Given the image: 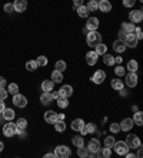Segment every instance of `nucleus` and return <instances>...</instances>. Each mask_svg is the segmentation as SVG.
Segmentation results:
<instances>
[{
    "instance_id": "1",
    "label": "nucleus",
    "mask_w": 143,
    "mask_h": 158,
    "mask_svg": "<svg viewBox=\"0 0 143 158\" xmlns=\"http://www.w3.org/2000/svg\"><path fill=\"white\" fill-rule=\"evenodd\" d=\"M86 43L89 47H96L99 43H102V34L95 30V31H87L86 34Z\"/></svg>"
},
{
    "instance_id": "2",
    "label": "nucleus",
    "mask_w": 143,
    "mask_h": 158,
    "mask_svg": "<svg viewBox=\"0 0 143 158\" xmlns=\"http://www.w3.org/2000/svg\"><path fill=\"white\" fill-rule=\"evenodd\" d=\"M126 144H127L129 150H136V148H139L140 145H142V143H140L139 137L136 135V134H129L127 137H126Z\"/></svg>"
},
{
    "instance_id": "3",
    "label": "nucleus",
    "mask_w": 143,
    "mask_h": 158,
    "mask_svg": "<svg viewBox=\"0 0 143 158\" xmlns=\"http://www.w3.org/2000/svg\"><path fill=\"white\" fill-rule=\"evenodd\" d=\"M55 154L56 157H60V158H67L72 155V150H70L67 145H57L55 150Z\"/></svg>"
},
{
    "instance_id": "4",
    "label": "nucleus",
    "mask_w": 143,
    "mask_h": 158,
    "mask_svg": "<svg viewBox=\"0 0 143 158\" xmlns=\"http://www.w3.org/2000/svg\"><path fill=\"white\" fill-rule=\"evenodd\" d=\"M112 148H114V151H116V154L123 155V157H125V154L129 151L127 144H126L125 141H114V144H113V147H112Z\"/></svg>"
},
{
    "instance_id": "5",
    "label": "nucleus",
    "mask_w": 143,
    "mask_h": 158,
    "mask_svg": "<svg viewBox=\"0 0 143 158\" xmlns=\"http://www.w3.org/2000/svg\"><path fill=\"white\" fill-rule=\"evenodd\" d=\"M13 104H15L16 107H19V108H25V107L27 106V98H26L23 94L16 93V94H13Z\"/></svg>"
},
{
    "instance_id": "6",
    "label": "nucleus",
    "mask_w": 143,
    "mask_h": 158,
    "mask_svg": "<svg viewBox=\"0 0 143 158\" xmlns=\"http://www.w3.org/2000/svg\"><path fill=\"white\" fill-rule=\"evenodd\" d=\"M123 41H125L126 47H130V48H135L136 46H137V37L135 36V33H126L125 39H123Z\"/></svg>"
},
{
    "instance_id": "7",
    "label": "nucleus",
    "mask_w": 143,
    "mask_h": 158,
    "mask_svg": "<svg viewBox=\"0 0 143 158\" xmlns=\"http://www.w3.org/2000/svg\"><path fill=\"white\" fill-rule=\"evenodd\" d=\"M125 83L127 87L133 88L137 85V74L133 73V71H130L129 74H125Z\"/></svg>"
},
{
    "instance_id": "8",
    "label": "nucleus",
    "mask_w": 143,
    "mask_h": 158,
    "mask_svg": "<svg viewBox=\"0 0 143 158\" xmlns=\"http://www.w3.org/2000/svg\"><path fill=\"white\" fill-rule=\"evenodd\" d=\"M129 20L130 23L136 24V23H140L143 20V11L142 10H133L129 13Z\"/></svg>"
},
{
    "instance_id": "9",
    "label": "nucleus",
    "mask_w": 143,
    "mask_h": 158,
    "mask_svg": "<svg viewBox=\"0 0 143 158\" xmlns=\"http://www.w3.org/2000/svg\"><path fill=\"white\" fill-rule=\"evenodd\" d=\"M3 134L4 137H13L16 134V124H13L11 121H9L7 124H4L3 125Z\"/></svg>"
},
{
    "instance_id": "10",
    "label": "nucleus",
    "mask_w": 143,
    "mask_h": 158,
    "mask_svg": "<svg viewBox=\"0 0 143 158\" xmlns=\"http://www.w3.org/2000/svg\"><path fill=\"white\" fill-rule=\"evenodd\" d=\"M105 78H106V73L103 70H96L92 76V81L95 84H102L103 81H105Z\"/></svg>"
},
{
    "instance_id": "11",
    "label": "nucleus",
    "mask_w": 143,
    "mask_h": 158,
    "mask_svg": "<svg viewBox=\"0 0 143 158\" xmlns=\"http://www.w3.org/2000/svg\"><path fill=\"white\" fill-rule=\"evenodd\" d=\"M99 19L97 17H89L87 23H86V29L89 30V31H95V30L99 29Z\"/></svg>"
},
{
    "instance_id": "12",
    "label": "nucleus",
    "mask_w": 143,
    "mask_h": 158,
    "mask_svg": "<svg viewBox=\"0 0 143 158\" xmlns=\"http://www.w3.org/2000/svg\"><path fill=\"white\" fill-rule=\"evenodd\" d=\"M97 10L103 11V13H109V11H112V3L109 0H100L97 3Z\"/></svg>"
},
{
    "instance_id": "13",
    "label": "nucleus",
    "mask_w": 143,
    "mask_h": 158,
    "mask_svg": "<svg viewBox=\"0 0 143 158\" xmlns=\"http://www.w3.org/2000/svg\"><path fill=\"white\" fill-rule=\"evenodd\" d=\"M44 121L49 123V124H55L57 121V113L53 110H49L44 113Z\"/></svg>"
},
{
    "instance_id": "14",
    "label": "nucleus",
    "mask_w": 143,
    "mask_h": 158,
    "mask_svg": "<svg viewBox=\"0 0 143 158\" xmlns=\"http://www.w3.org/2000/svg\"><path fill=\"white\" fill-rule=\"evenodd\" d=\"M119 125H120V130H123V131H130V130L133 128L135 123H133L132 118H123Z\"/></svg>"
},
{
    "instance_id": "15",
    "label": "nucleus",
    "mask_w": 143,
    "mask_h": 158,
    "mask_svg": "<svg viewBox=\"0 0 143 158\" xmlns=\"http://www.w3.org/2000/svg\"><path fill=\"white\" fill-rule=\"evenodd\" d=\"M13 6H15V11L23 13L27 9V0H15Z\"/></svg>"
},
{
    "instance_id": "16",
    "label": "nucleus",
    "mask_w": 143,
    "mask_h": 158,
    "mask_svg": "<svg viewBox=\"0 0 143 158\" xmlns=\"http://www.w3.org/2000/svg\"><path fill=\"white\" fill-rule=\"evenodd\" d=\"M100 148V141L97 140V138H92V140L89 141V144H87V150H89V152H97V150Z\"/></svg>"
},
{
    "instance_id": "17",
    "label": "nucleus",
    "mask_w": 143,
    "mask_h": 158,
    "mask_svg": "<svg viewBox=\"0 0 143 158\" xmlns=\"http://www.w3.org/2000/svg\"><path fill=\"white\" fill-rule=\"evenodd\" d=\"M59 94H60V97H66V98H69V97L73 94V87L69 85V84L62 85V88L59 90Z\"/></svg>"
},
{
    "instance_id": "18",
    "label": "nucleus",
    "mask_w": 143,
    "mask_h": 158,
    "mask_svg": "<svg viewBox=\"0 0 143 158\" xmlns=\"http://www.w3.org/2000/svg\"><path fill=\"white\" fill-rule=\"evenodd\" d=\"M126 44H125V41L123 40H114V43H113V50L116 53H119V54H120V53H125V50H126Z\"/></svg>"
},
{
    "instance_id": "19",
    "label": "nucleus",
    "mask_w": 143,
    "mask_h": 158,
    "mask_svg": "<svg viewBox=\"0 0 143 158\" xmlns=\"http://www.w3.org/2000/svg\"><path fill=\"white\" fill-rule=\"evenodd\" d=\"M97 59H99V56L96 52H89L86 54V63H87L89 66H95L96 63H97Z\"/></svg>"
},
{
    "instance_id": "20",
    "label": "nucleus",
    "mask_w": 143,
    "mask_h": 158,
    "mask_svg": "<svg viewBox=\"0 0 143 158\" xmlns=\"http://www.w3.org/2000/svg\"><path fill=\"white\" fill-rule=\"evenodd\" d=\"M110 155H112V148H109V147L99 148L97 152H96V157H99V158H110Z\"/></svg>"
},
{
    "instance_id": "21",
    "label": "nucleus",
    "mask_w": 143,
    "mask_h": 158,
    "mask_svg": "<svg viewBox=\"0 0 143 158\" xmlns=\"http://www.w3.org/2000/svg\"><path fill=\"white\" fill-rule=\"evenodd\" d=\"M70 127H72V130H73V131H80V130L84 127V121L82 120V118H76V120H73V121H72Z\"/></svg>"
},
{
    "instance_id": "22",
    "label": "nucleus",
    "mask_w": 143,
    "mask_h": 158,
    "mask_svg": "<svg viewBox=\"0 0 143 158\" xmlns=\"http://www.w3.org/2000/svg\"><path fill=\"white\" fill-rule=\"evenodd\" d=\"M27 128V120L26 118H19L16 123V134H19L20 131Z\"/></svg>"
},
{
    "instance_id": "23",
    "label": "nucleus",
    "mask_w": 143,
    "mask_h": 158,
    "mask_svg": "<svg viewBox=\"0 0 143 158\" xmlns=\"http://www.w3.org/2000/svg\"><path fill=\"white\" fill-rule=\"evenodd\" d=\"M133 123H135L136 125H139V127H142L143 125V113L142 111H135V114H133Z\"/></svg>"
},
{
    "instance_id": "24",
    "label": "nucleus",
    "mask_w": 143,
    "mask_h": 158,
    "mask_svg": "<svg viewBox=\"0 0 143 158\" xmlns=\"http://www.w3.org/2000/svg\"><path fill=\"white\" fill-rule=\"evenodd\" d=\"M76 11H77V15L80 16L82 19H87V17H89V13H90V10L87 9V6H84V4L79 6Z\"/></svg>"
},
{
    "instance_id": "25",
    "label": "nucleus",
    "mask_w": 143,
    "mask_h": 158,
    "mask_svg": "<svg viewBox=\"0 0 143 158\" xmlns=\"http://www.w3.org/2000/svg\"><path fill=\"white\" fill-rule=\"evenodd\" d=\"M53 87H55V83L51 80H44L43 83H42V90L46 93H50L53 91Z\"/></svg>"
},
{
    "instance_id": "26",
    "label": "nucleus",
    "mask_w": 143,
    "mask_h": 158,
    "mask_svg": "<svg viewBox=\"0 0 143 158\" xmlns=\"http://www.w3.org/2000/svg\"><path fill=\"white\" fill-rule=\"evenodd\" d=\"M2 114H3V118L6 120V121H11V120H13V118L16 117L15 111L11 110V108H4Z\"/></svg>"
},
{
    "instance_id": "27",
    "label": "nucleus",
    "mask_w": 143,
    "mask_h": 158,
    "mask_svg": "<svg viewBox=\"0 0 143 158\" xmlns=\"http://www.w3.org/2000/svg\"><path fill=\"white\" fill-rule=\"evenodd\" d=\"M122 30H123V31H125V33H133V31H135V29H136V26L135 24H133V23H126V22H123L122 23V27H120Z\"/></svg>"
},
{
    "instance_id": "28",
    "label": "nucleus",
    "mask_w": 143,
    "mask_h": 158,
    "mask_svg": "<svg viewBox=\"0 0 143 158\" xmlns=\"http://www.w3.org/2000/svg\"><path fill=\"white\" fill-rule=\"evenodd\" d=\"M62 80H63V74H62V71L53 70V73H51V81H53L55 84H59V83H62Z\"/></svg>"
},
{
    "instance_id": "29",
    "label": "nucleus",
    "mask_w": 143,
    "mask_h": 158,
    "mask_svg": "<svg viewBox=\"0 0 143 158\" xmlns=\"http://www.w3.org/2000/svg\"><path fill=\"white\" fill-rule=\"evenodd\" d=\"M51 96H50V93H46V91H43V94L40 96V103L43 104V106H49V104L51 103Z\"/></svg>"
},
{
    "instance_id": "30",
    "label": "nucleus",
    "mask_w": 143,
    "mask_h": 158,
    "mask_svg": "<svg viewBox=\"0 0 143 158\" xmlns=\"http://www.w3.org/2000/svg\"><path fill=\"white\" fill-rule=\"evenodd\" d=\"M110 85H112V88H114V90H122L123 88V80H120L119 77H116V78H113L112 80V83H110Z\"/></svg>"
},
{
    "instance_id": "31",
    "label": "nucleus",
    "mask_w": 143,
    "mask_h": 158,
    "mask_svg": "<svg viewBox=\"0 0 143 158\" xmlns=\"http://www.w3.org/2000/svg\"><path fill=\"white\" fill-rule=\"evenodd\" d=\"M72 143H73V145L74 147H82V145H84V138H83V135H74V137H72Z\"/></svg>"
},
{
    "instance_id": "32",
    "label": "nucleus",
    "mask_w": 143,
    "mask_h": 158,
    "mask_svg": "<svg viewBox=\"0 0 143 158\" xmlns=\"http://www.w3.org/2000/svg\"><path fill=\"white\" fill-rule=\"evenodd\" d=\"M126 69H127L129 71L136 73V71H137V69H139V64H137V61H136V60H129L127 64H126Z\"/></svg>"
},
{
    "instance_id": "33",
    "label": "nucleus",
    "mask_w": 143,
    "mask_h": 158,
    "mask_svg": "<svg viewBox=\"0 0 143 158\" xmlns=\"http://www.w3.org/2000/svg\"><path fill=\"white\" fill-rule=\"evenodd\" d=\"M103 63L106 64V66H114V57L112 54H107V53H105L103 54Z\"/></svg>"
},
{
    "instance_id": "34",
    "label": "nucleus",
    "mask_w": 143,
    "mask_h": 158,
    "mask_svg": "<svg viewBox=\"0 0 143 158\" xmlns=\"http://www.w3.org/2000/svg\"><path fill=\"white\" fill-rule=\"evenodd\" d=\"M55 130L57 132L65 131V130H66V123H65V120H57V121L55 123Z\"/></svg>"
},
{
    "instance_id": "35",
    "label": "nucleus",
    "mask_w": 143,
    "mask_h": 158,
    "mask_svg": "<svg viewBox=\"0 0 143 158\" xmlns=\"http://www.w3.org/2000/svg\"><path fill=\"white\" fill-rule=\"evenodd\" d=\"M95 48H96L95 52L97 53V56H103L105 53H107V46H106V44H103V43H99Z\"/></svg>"
},
{
    "instance_id": "36",
    "label": "nucleus",
    "mask_w": 143,
    "mask_h": 158,
    "mask_svg": "<svg viewBox=\"0 0 143 158\" xmlns=\"http://www.w3.org/2000/svg\"><path fill=\"white\" fill-rule=\"evenodd\" d=\"M77 155L80 158H86L89 155V150L87 147H84V145H82V147H77Z\"/></svg>"
},
{
    "instance_id": "37",
    "label": "nucleus",
    "mask_w": 143,
    "mask_h": 158,
    "mask_svg": "<svg viewBox=\"0 0 143 158\" xmlns=\"http://www.w3.org/2000/svg\"><path fill=\"white\" fill-rule=\"evenodd\" d=\"M57 106H59L60 108H67V107H69V100H67L66 97H59V98H57Z\"/></svg>"
},
{
    "instance_id": "38",
    "label": "nucleus",
    "mask_w": 143,
    "mask_h": 158,
    "mask_svg": "<svg viewBox=\"0 0 143 158\" xmlns=\"http://www.w3.org/2000/svg\"><path fill=\"white\" fill-rule=\"evenodd\" d=\"M67 69V64H66V61H63V60H57L56 61V70L57 71H65Z\"/></svg>"
},
{
    "instance_id": "39",
    "label": "nucleus",
    "mask_w": 143,
    "mask_h": 158,
    "mask_svg": "<svg viewBox=\"0 0 143 158\" xmlns=\"http://www.w3.org/2000/svg\"><path fill=\"white\" fill-rule=\"evenodd\" d=\"M36 63H37V66L39 67L47 66V57H46V56H39V57L36 59Z\"/></svg>"
},
{
    "instance_id": "40",
    "label": "nucleus",
    "mask_w": 143,
    "mask_h": 158,
    "mask_svg": "<svg viewBox=\"0 0 143 158\" xmlns=\"http://www.w3.org/2000/svg\"><path fill=\"white\" fill-rule=\"evenodd\" d=\"M37 67H39V66H37L36 60H29V61L26 63V69H27L29 71H34Z\"/></svg>"
},
{
    "instance_id": "41",
    "label": "nucleus",
    "mask_w": 143,
    "mask_h": 158,
    "mask_svg": "<svg viewBox=\"0 0 143 158\" xmlns=\"http://www.w3.org/2000/svg\"><path fill=\"white\" fill-rule=\"evenodd\" d=\"M114 74L118 76V77H125L126 74V69H123V66H116V69H114Z\"/></svg>"
},
{
    "instance_id": "42",
    "label": "nucleus",
    "mask_w": 143,
    "mask_h": 158,
    "mask_svg": "<svg viewBox=\"0 0 143 158\" xmlns=\"http://www.w3.org/2000/svg\"><path fill=\"white\" fill-rule=\"evenodd\" d=\"M84 130H86V132L87 134H92V132H95L96 131V124L95 123H84Z\"/></svg>"
},
{
    "instance_id": "43",
    "label": "nucleus",
    "mask_w": 143,
    "mask_h": 158,
    "mask_svg": "<svg viewBox=\"0 0 143 158\" xmlns=\"http://www.w3.org/2000/svg\"><path fill=\"white\" fill-rule=\"evenodd\" d=\"M97 0H89V4H87V9L90 11H96L97 10Z\"/></svg>"
},
{
    "instance_id": "44",
    "label": "nucleus",
    "mask_w": 143,
    "mask_h": 158,
    "mask_svg": "<svg viewBox=\"0 0 143 158\" xmlns=\"http://www.w3.org/2000/svg\"><path fill=\"white\" fill-rule=\"evenodd\" d=\"M7 91L9 94H16V93H19V85L16 83H11V84H9Z\"/></svg>"
},
{
    "instance_id": "45",
    "label": "nucleus",
    "mask_w": 143,
    "mask_h": 158,
    "mask_svg": "<svg viewBox=\"0 0 143 158\" xmlns=\"http://www.w3.org/2000/svg\"><path fill=\"white\" fill-rule=\"evenodd\" d=\"M113 144H114V137L109 135V137H106V138H105V147L112 148V147H113Z\"/></svg>"
},
{
    "instance_id": "46",
    "label": "nucleus",
    "mask_w": 143,
    "mask_h": 158,
    "mask_svg": "<svg viewBox=\"0 0 143 158\" xmlns=\"http://www.w3.org/2000/svg\"><path fill=\"white\" fill-rule=\"evenodd\" d=\"M110 131L113 132V134H118V132H120V125H119V123H112L110 124Z\"/></svg>"
},
{
    "instance_id": "47",
    "label": "nucleus",
    "mask_w": 143,
    "mask_h": 158,
    "mask_svg": "<svg viewBox=\"0 0 143 158\" xmlns=\"http://www.w3.org/2000/svg\"><path fill=\"white\" fill-rule=\"evenodd\" d=\"M4 11H6V13H11V11H15V6H13V3H6L4 4Z\"/></svg>"
},
{
    "instance_id": "48",
    "label": "nucleus",
    "mask_w": 143,
    "mask_h": 158,
    "mask_svg": "<svg viewBox=\"0 0 143 158\" xmlns=\"http://www.w3.org/2000/svg\"><path fill=\"white\" fill-rule=\"evenodd\" d=\"M133 33H136L135 36L137 37V40H142V39H143V31H142V29H140V27H136Z\"/></svg>"
},
{
    "instance_id": "49",
    "label": "nucleus",
    "mask_w": 143,
    "mask_h": 158,
    "mask_svg": "<svg viewBox=\"0 0 143 158\" xmlns=\"http://www.w3.org/2000/svg\"><path fill=\"white\" fill-rule=\"evenodd\" d=\"M135 3H136V0H123V6L125 7H133L135 6Z\"/></svg>"
},
{
    "instance_id": "50",
    "label": "nucleus",
    "mask_w": 143,
    "mask_h": 158,
    "mask_svg": "<svg viewBox=\"0 0 143 158\" xmlns=\"http://www.w3.org/2000/svg\"><path fill=\"white\" fill-rule=\"evenodd\" d=\"M9 96V91L6 90V88H0V98L4 100V98H7Z\"/></svg>"
},
{
    "instance_id": "51",
    "label": "nucleus",
    "mask_w": 143,
    "mask_h": 158,
    "mask_svg": "<svg viewBox=\"0 0 143 158\" xmlns=\"http://www.w3.org/2000/svg\"><path fill=\"white\" fill-rule=\"evenodd\" d=\"M136 150H137V154H136V157L142 158V157H143V150H142V145H140L139 148H136Z\"/></svg>"
},
{
    "instance_id": "52",
    "label": "nucleus",
    "mask_w": 143,
    "mask_h": 158,
    "mask_svg": "<svg viewBox=\"0 0 143 158\" xmlns=\"http://www.w3.org/2000/svg\"><path fill=\"white\" fill-rule=\"evenodd\" d=\"M50 96H51V98L57 100L60 97V94H59V91H53V93H50Z\"/></svg>"
},
{
    "instance_id": "53",
    "label": "nucleus",
    "mask_w": 143,
    "mask_h": 158,
    "mask_svg": "<svg viewBox=\"0 0 143 158\" xmlns=\"http://www.w3.org/2000/svg\"><path fill=\"white\" fill-rule=\"evenodd\" d=\"M4 87H6V78L0 77V88H4Z\"/></svg>"
},
{
    "instance_id": "54",
    "label": "nucleus",
    "mask_w": 143,
    "mask_h": 158,
    "mask_svg": "<svg viewBox=\"0 0 143 158\" xmlns=\"http://www.w3.org/2000/svg\"><path fill=\"white\" fill-rule=\"evenodd\" d=\"M125 36H126V33L120 29V30H119V40H123V39H125Z\"/></svg>"
},
{
    "instance_id": "55",
    "label": "nucleus",
    "mask_w": 143,
    "mask_h": 158,
    "mask_svg": "<svg viewBox=\"0 0 143 158\" xmlns=\"http://www.w3.org/2000/svg\"><path fill=\"white\" fill-rule=\"evenodd\" d=\"M82 4H83V0H73V6H76V7H79Z\"/></svg>"
},
{
    "instance_id": "56",
    "label": "nucleus",
    "mask_w": 143,
    "mask_h": 158,
    "mask_svg": "<svg viewBox=\"0 0 143 158\" xmlns=\"http://www.w3.org/2000/svg\"><path fill=\"white\" fill-rule=\"evenodd\" d=\"M4 108H6V106H4V100L0 98V113H3Z\"/></svg>"
},
{
    "instance_id": "57",
    "label": "nucleus",
    "mask_w": 143,
    "mask_h": 158,
    "mask_svg": "<svg viewBox=\"0 0 143 158\" xmlns=\"http://www.w3.org/2000/svg\"><path fill=\"white\" fill-rule=\"evenodd\" d=\"M44 157H46V158H53V157H55L56 158V154H55V152H47Z\"/></svg>"
},
{
    "instance_id": "58",
    "label": "nucleus",
    "mask_w": 143,
    "mask_h": 158,
    "mask_svg": "<svg viewBox=\"0 0 143 158\" xmlns=\"http://www.w3.org/2000/svg\"><path fill=\"white\" fill-rule=\"evenodd\" d=\"M122 61H123V59H122V57H114V64H116V63H118V64H120Z\"/></svg>"
},
{
    "instance_id": "59",
    "label": "nucleus",
    "mask_w": 143,
    "mask_h": 158,
    "mask_svg": "<svg viewBox=\"0 0 143 158\" xmlns=\"http://www.w3.org/2000/svg\"><path fill=\"white\" fill-rule=\"evenodd\" d=\"M57 120H65V114H62V113H57Z\"/></svg>"
},
{
    "instance_id": "60",
    "label": "nucleus",
    "mask_w": 143,
    "mask_h": 158,
    "mask_svg": "<svg viewBox=\"0 0 143 158\" xmlns=\"http://www.w3.org/2000/svg\"><path fill=\"white\" fill-rule=\"evenodd\" d=\"M3 148H4V144H3V141H0V152L3 151Z\"/></svg>"
},
{
    "instance_id": "61",
    "label": "nucleus",
    "mask_w": 143,
    "mask_h": 158,
    "mask_svg": "<svg viewBox=\"0 0 143 158\" xmlns=\"http://www.w3.org/2000/svg\"><path fill=\"white\" fill-rule=\"evenodd\" d=\"M132 111H133V113H135V111H137V106H133L132 107Z\"/></svg>"
},
{
    "instance_id": "62",
    "label": "nucleus",
    "mask_w": 143,
    "mask_h": 158,
    "mask_svg": "<svg viewBox=\"0 0 143 158\" xmlns=\"http://www.w3.org/2000/svg\"><path fill=\"white\" fill-rule=\"evenodd\" d=\"M2 121H4V118H3V114L0 113V123H2Z\"/></svg>"
},
{
    "instance_id": "63",
    "label": "nucleus",
    "mask_w": 143,
    "mask_h": 158,
    "mask_svg": "<svg viewBox=\"0 0 143 158\" xmlns=\"http://www.w3.org/2000/svg\"><path fill=\"white\" fill-rule=\"evenodd\" d=\"M139 2H143V0H139Z\"/></svg>"
},
{
    "instance_id": "64",
    "label": "nucleus",
    "mask_w": 143,
    "mask_h": 158,
    "mask_svg": "<svg viewBox=\"0 0 143 158\" xmlns=\"http://www.w3.org/2000/svg\"><path fill=\"white\" fill-rule=\"evenodd\" d=\"M97 2H99V0H97Z\"/></svg>"
}]
</instances>
